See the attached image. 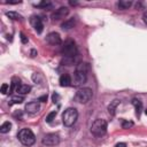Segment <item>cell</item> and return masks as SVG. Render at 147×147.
Segmentation results:
<instances>
[{
	"instance_id": "1",
	"label": "cell",
	"mask_w": 147,
	"mask_h": 147,
	"mask_svg": "<svg viewBox=\"0 0 147 147\" xmlns=\"http://www.w3.org/2000/svg\"><path fill=\"white\" fill-rule=\"evenodd\" d=\"M17 138L21 141V144L25 145V146H32L36 142V137L33 134V132L30 129H22L18 133H17Z\"/></svg>"
},
{
	"instance_id": "2",
	"label": "cell",
	"mask_w": 147,
	"mask_h": 147,
	"mask_svg": "<svg viewBox=\"0 0 147 147\" xmlns=\"http://www.w3.org/2000/svg\"><path fill=\"white\" fill-rule=\"evenodd\" d=\"M78 118V111L76 108H67L62 115V122L65 126H72Z\"/></svg>"
},
{
	"instance_id": "3",
	"label": "cell",
	"mask_w": 147,
	"mask_h": 147,
	"mask_svg": "<svg viewBox=\"0 0 147 147\" xmlns=\"http://www.w3.org/2000/svg\"><path fill=\"white\" fill-rule=\"evenodd\" d=\"M91 132L95 137H102L107 132V122L102 118L95 119L91 126Z\"/></svg>"
},
{
	"instance_id": "4",
	"label": "cell",
	"mask_w": 147,
	"mask_h": 147,
	"mask_svg": "<svg viewBox=\"0 0 147 147\" xmlns=\"http://www.w3.org/2000/svg\"><path fill=\"white\" fill-rule=\"evenodd\" d=\"M62 54L64 57H68V59H74L77 53H78V49H77V46H76V42L71 39L67 40L63 46H62Z\"/></svg>"
},
{
	"instance_id": "5",
	"label": "cell",
	"mask_w": 147,
	"mask_h": 147,
	"mask_svg": "<svg viewBox=\"0 0 147 147\" xmlns=\"http://www.w3.org/2000/svg\"><path fill=\"white\" fill-rule=\"evenodd\" d=\"M93 96V91L88 87H83L77 91L76 93V100L80 103H87Z\"/></svg>"
},
{
	"instance_id": "6",
	"label": "cell",
	"mask_w": 147,
	"mask_h": 147,
	"mask_svg": "<svg viewBox=\"0 0 147 147\" xmlns=\"http://www.w3.org/2000/svg\"><path fill=\"white\" fill-rule=\"evenodd\" d=\"M41 142L45 146H56L60 142V136L57 133H47L44 136Z\"/></svg>"
},
{
	"instance_id": "7",
	"label": "cell",
	"mask_w": 147,
	"mask_h": 147,
	"mask_svg": "<svg viewBox=\"0 0 147 147\" xmlns=\"http://www.w3.org/2000/svg\"><path fill=\"white\" fill-rule=\"evenodd\" d=\"M86 82V74L76 70L71 77V83L74 86H82Z\"/></svg>"
},
{
	"instance_id": "8",
	"label": "cell",
	"mask_w": 147,
	"mask_h": 147,
	"mask_svg": "<svg viewBox=\"0 0 147 147\" xmlns=\"http://www.w3.org/2000/svg\"><path fill=\"white\" fill-rule=\"evenodd\" d=\"M69 14V9L68 7H60L59 9H56L53 14H52V20L53 21H61L63 18L67 17V15Z\"/></svg>"
},
{
	"instance_id": "9",
	"label": "cell",
	"mask_w": 147,
	"mask_h": 147,
	"mask_svg": "<svg viewBox=\"0 0 147 147\" xmlns=\"http://www.w3.org/2000/svg\"><path fill=\"white\" fill-rule=\"evenodd\" d=\"M30 23L31 25L33 26V29L37 31V33H41L42 30H44V24H42V21L39 16H32L30 18Z\"/></svg>"
},
{
	"instance_id": "10",
	"label": "cell",
	"mask_w": 147,
	"mask_h": 147,
	"mask_svg": "<svg viewBox=\"0 0 147 147\" xmlns=\"http://www.w3.org/2000/svg\"><path fill=\"white\" fill-rule=\"evenodd\" d=\"M46 40H47L48 44L54 45V46L61 44V37H60V34L57 32H51V33H48L47 37H46Z\"/></svg>"
},
{
	"instance_id": "11",
	"label": "cell",
	"mask_w": 147,
	"mask_h": 147,
	"mask_svg": "<svg viewBox=\"0 0 147 147\" xmlns=\"http://www.w3.org/2000/svg\"><path fill=\"white\" fill-rule=\"evenodd\" d=\"M39 110H40V105L37 101H32V102H29L25 105V111L29 114L33 115V114H37Z\"/></svg>"
},
{
	"instance_id": "12",
	"label": "cell",
	"mask_w": 147,
	"mask_h": 147,
	"mask_svg": "<svg viewBox=\"0 0 147 147\" xmlns=\"http://www.w3.org/2000/svg\"><path fill=\"white\" fill-rule=\"evenodd\" d=\"M60 85L62 87H67V86H70L72 83H71V77L68 75V74H64L60 77V80H59Z\"/></svg>"
},
{
	"instance_id": "13",
	"label": "cell",
	"mask_w": 147,
	"mask_h": 147,
	"mask_svg": "<svg viewBox=\"0 0 147 147\" xmlns=\"http://www.w3.org/2000/svg\"><path fill=\"white\" fill-rule=\"evenodd\" d=\"M131 6H132V1H130V0H119L117 2V8L122 9V10L129 9Z\"/></svg>"
},
{
	"instance_id": "14",
	"label": "cell",
	"mask_w": 147,
	"mask_h": 147,
	"mask_svg": "<svg viewBox=\"0 0 147 147\" xmlns=\"http://www.w3.org/2000/svg\"><path fill=\"white\" fill-rule=\"evenodd\" d=\"M30 91H31V87H30L29 85H24V84H21V85L17 87V90H16L17 94H21V95L28 94Z\"/></svg>"
},
{
	"instance_id": "15",
	"label": "cell",
	"mask_w": 147,
	"mask_h": 147,
	"mask_svg": "<svg viewBox=\"0 0 147 147\" xmlns=\"http://www.w3.org/2000/svg\"><path fill=\"white\" fill-rule=\"evenodd\" d=\"M75 25V18H69L67 21H64V23L62 24V30H70L71 28H74Z\"/></svg>"
},
{
	"instance_id": "16",
	"label": "cell",
	"mask_w": 147,
	"mask_h": 147,
	"mask_svg": "<svg viewBox=\"0 0 147 147\" xmlns=\"http://www.w3.org/2000/svg\"><path fill=\"white\" fill-rule=\"evenodd\" d=\"M118 103H119V100H114L113 102H110V105L108 106V111L110 115H115V110H116Z\"/></svg>"
},
{
	"instance_id": "17",
	"label": "cell",
	"mask_w": 147,
	"mask_h": 147,
	"mask_svg": "<svg viewBox=\"0 0 147 147\" xmlns=\"http://www.w3.org/2000/svg\"><path fill=\"white\" fill-rule=\"evenodd\" d=\"M10 129H11V123L7 121V122H5V123L1 124V126H0V132H1V133H8V132L10 131Z\"/></svg>"
},
{
	"instance_id": "18",
	"label": "cell",
	"mask_w": 147,
	"mask_h": 147,
	"mask_svg": "<svg viewBox=\"0 0 147 147\" xmlns=\"http://www.w3.org/2000/svg\"><path fill=\"white\" fill-rule=\"evenodd\" d=\"M132 105L136 107L137 115L139 116V115H140V111H141V109H142V103H141V101H140L139 99H133V100H132Z\"/></svg>"
},
{
	"instance_id": "19",
	"label": "cell",
	"mask_w": 147,
	"mask_h": 147,
	"mask_svg": "<svg viewBox=\"0 0 147 147\" xmlns=\"http://www.w3.org/2000/svg\"><path fill=\"white\" fill-rule=\"evenodd\" d=\"M6 16L9 17L10 20H22V16L18 13H16V11H7Z\"/></svg>"
},
{
	"instance_id": "20",
	"label": "cell",
	"mask_w": 147,
	"mask_h": 147,
	"mask_svg": "<svg viewBox=\"0 0 147 147\" xmlns=\"http://www.w3.org/2000/svg\"><path fill=\"white\" fill-rule=\"evenodd\" d=\"M88 69H90V67H88V63H79L78 65H77V69L76 70H78V71H82V72H87L88 71Z\"/></svg>"
},
{
	"instance_id": "21",
	"label": "cell",
	"mask_w": 147,
	"mask_h": 147,
	"mask_svg": "<svg viewBox=\"0 0 147 147\" xmlns=\"http://www.w3.org/2000/svg\"><path fill=\"white\" fill-rule=\"evenodd\" d=\"M23 101H24V96L21 95V94L11 96V103H22Z\"/></svg>"
},
{
	"instance_id": "22",
	"label": "cell",
	"mask_w": 147,
	"mask_h": 147,
	"mask_svg": "<svg viewBox=\"0 0 147 147\" xmlns=\"http://www.w3.org/2000/svg\"><path fill=\"white\" fill-rule=\"evenodd\" d=\"M52 2L51 1H41L39 3H37V7H40V8H45V9H49L52 8Z\"/></svg>"
},
{
	"instance_id": "23",
	"label": "cell",
	"mask_w": 147,
	"mask_h": 147,
	"mask_svg": "<svg viewBox=\"0 0 147 147\" xmlns=\"http://www.w3.org/2000/svg\"><path fill=\"white\" fill-rule=\"evenodd\" d=\"M55 116H56V111L49 113V114L46 116V122H47V123H52L53 119H55Z\"/></svg>"
},
{
	"instance_id": "24",
	"label": "cell",
	"mask_w": 147,
	"mask_h": 147,
	"mask_svg": "<svg viewBox=\"0 0 147 147\" xmlns=\"http://www.w3.org/2000/svg\"><path fill=\"white\" fill-rule=\"evenodd\" d=\"M32 79H33V82H38V83H40L41 82V79H42V77L40 76V74H38V72H34L33 75H32Z\"/></svg>"
},
{
	"instance_id": "25",
	"label": "cell",
	"mask_w": 147,
	"mask_h": 147,
	"mask_svg": "<svg viewBox=\"0 0 147 147\" xmlns=\"http://www.w3.org/2000/svg\"><path fill=\"white\" fill-rule=\"evenodd\" d=\"M131 126H133V123L131 121H123L122 122V127L123 129H129Z\"/></svg>"
},
{
	"instance_id": "26",
	"label": "cell",
	"mask_w": 147,
	"mask_h": 147,
	"mask_svg": "<svg viewBox=\"0 0 147 147\" xmlns=\"http://www.w3.org/2000/svg\"><path fill=\"white\" fill-rule=\"evenodd\" d=\"M9 88H10V87H9L8 84H2V85H1V93H2V94L8 93V92H9Z\"/></svg>"
},
{
	"instance_id": "27",
	"label": "cell",
	"mask_w": 147,
	"mask_h": 147,
	"mask_svg": "<svg viewBox=\"0 0 147 147\" xmlns=\"http://www.w3.org/2000/svg\"><path fill=\"white\" fill-rule=\"evenodd\" d=\"M59 99H60V95H59L57 93H53V95H52V100H53V102L56 103V102L59 101Z\"/></svg>"
},
{
	"instance_id": "28",
	"label": "cell",
	"mask_w": 147,
	"mask_h": 147,
	"mask_svg": "<svg viewBox=\"0 0 147 147\" xmlns=\"http://www.w3.org/2000/svg\"><path fill=\"white\" fill-rule=\"evenodd\" d=\"M21 40H22V42H23V44H26V42H28V38H26L23 33H21Z\"/></svg>"
},
{
	"instance_id": "29",
	"label": "cell",
	"mask_w": 147,
	"mask_h": 147,
	"mask_svg": "<svg viewBox=\"0 0 147 147\" xmlns=\"http://www.w3.org/2000/svg\"><path fill=\"white\" fill-rule=\"evenodd\" d=\"M46 100H47V94H45V95H42V96H40L38 99V101H40V102H45Z\"/></svg>"
},
{
	"instance_id": "30",
	"label": "cell",
	"mask_w": 147,
	"mask_h": 147,
	"mask_svg": "<svg viewBox=\"0 0 147 147\" xmlns=\"http://www.w3.org/2000/svg\"><path fill=\"white\" fill-rule=\"evenodd\" d=\"M115 147H126V144L125 142H118L115 145Z\"/></svg>"
},
{
	"instance_id": "31",
	"label": "cell",
	"mask_w": 147,
	"mask_h": 147,
	"mask_svg": "<svg viewBox=\"0 0 147 147\" xmlns=\"http://www.w3.org/2000/svg\"><path fill=\"white\" fill-rule=\"evenodd\" d=\"M142 20H144V22L147 24V11L144 13V15H142Z\"/></svg>"
},
{
	"instance_id": "32",
	"label": "cell",
	"mask_w": 147,
	"mask_h": 147,
	"mask_svg": "<svg viewBox=\"0 0 147 147\" xmlns=\"http://www.w3.org/2000/svg\"><path fill=\"white\" fill-rule=\"evenodd\" d=\"M31 53H32V56H34V55H36V51H32Z\"/></svg>"
}]
</instances>
